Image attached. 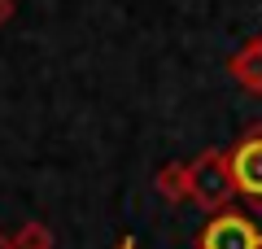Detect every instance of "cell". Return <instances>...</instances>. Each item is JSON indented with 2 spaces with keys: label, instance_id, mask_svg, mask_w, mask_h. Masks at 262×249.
<instances>
[{
  "label": "cell",
  "instance_id": "cell-2",
  "mask_svg": "<svg viewBox=\"0 0 262 249\" xmlns=\"http://www.w3.org/2000/svg\"><path fill=\"white\" fill-rule=\"evenodd\" d=\"M196 249H262V232L253 227L249 214L227 205V210L206 219V227L196 236Z\"/></svg>",
  "mask_w": 262,
  "mask_h": 249
},
{
  "label": "cell",
  "instance_id": "cell-4",
  "mask_svg": "<svg viewBox=\"0 0 262 249\" xmlns=\"http://www.w3.org/2000/svg\"><path fill=\"white\" fill-rule=\"evenodd\" d=\"M227 74L241 83L245 92L262 96V35H253L249 44H241L232 57H227Z\"/></svg>",
  "mask_w": 262,
  "mask_h": 249
},
{
  "label": "cell",
  "instance_id": "cell-1",
  "mask_svg": "<svg viewBox=\"0 0 262 249\" xmlns=\"http://www.w3.org/2000/svg\"><path fill=\"white\" fill-rule=\"evenodd\" d=\"M236 193V175H232V157H227V149H206L201 157H192V197L188 201H196L201 210L219 214L232 205Z\"/></svg>",
  "mask_w": 262,
  "mask_h": 249
},
{
  "label": "cell",
  "instance_id": "cell-6",
  "mask_svg": "<svg viewBox=\"0 0 262 249\" xmlns=\"http://www.w3.org/2000/svg\"><path fill=\"white\" fill-rule=\"evenodd\" d=\"M13 249H53V227H44V223H22L18 236H13Z\"/></svg>",
  "mask_w": 262,
  "mask_h": 249
},
{
  "label": "cell",
  "instance_id": "cell-9",
  "mask_svg": "<svg viewBox=\"0 0 262 249\" xmlns=\"http://www.w3.org/2000/svg\"><path fill=\"white\" fill-rule=\"evenodd\" d=\"M118 249H136V245H131V240H122V245H118Z\"/></svg>",
  "mask_w": 262,
  "mask_h": 249
},
{
  "label": "cell",
  "instance_id": "cell-3",
  "mask_svg": "<svg viewBox=\"0 0 262 249\" xmlns=\"http://www.w3.org/2000/svg\"><path fill=\"white\" fill-rule=\"evenodd\" d=\"M227 157H232L236 193H241L253 210H262V122L245 131V136L227 149Z\"/></svg>",
  "mask_w": 262,
  "mask_h": 249
},
{
  "label": "cell",
  "instance_id": "cell-5",
  "mask_svg": "<svg viewBox=\"0 0 262 249\" xmlns=\"http://www.w3.org/2000/svg\"><path fill=\"white\" fill-rule=\"evenodd\" d=\"M153 188H158V197H166V201H188L192 197V162H166L153 175Z\"/></svg>",
  "mask_w": 262,
  "mask_h": 249
},
{
  "label": "cell",
  "instance_id": "cell-7",
  "mask_svg": "<svg viewBox=\"0 0 262 249\" xmlns=\"http://www.w3.org/2000/svg\"><path fill=\"white\" fill-rule=\"evenodd\" d=\"M9 18H13V0H0V27H5Z\"/></svg>",
  "mask_w": 262,
  "mask_h": 249
},
{
  "label": "cell",
  "instance_id": "cell-8",
  "mask_svg": "<svg viewBox=\"0 0 262 249\" xmlns=\"http://www.w3.org/2000/svg\"><path fill=\"white\" fill-rule=\"evenodd\" d=\"M0 249H13V240H9V236H5V232H0Z\"/></svg>",
  "mask_w": 262,
  "mask_h": 249
}]
</instances>
